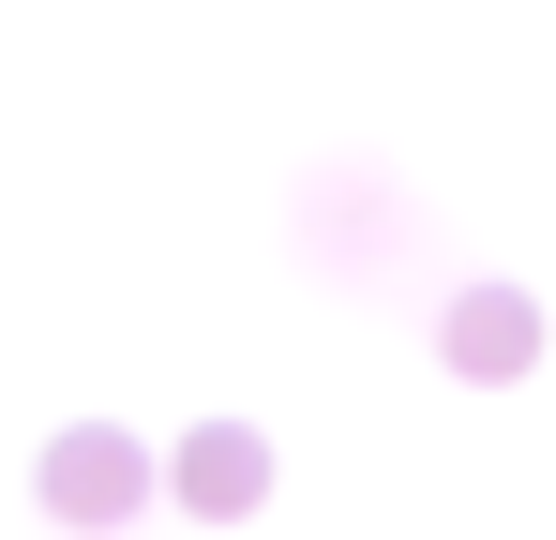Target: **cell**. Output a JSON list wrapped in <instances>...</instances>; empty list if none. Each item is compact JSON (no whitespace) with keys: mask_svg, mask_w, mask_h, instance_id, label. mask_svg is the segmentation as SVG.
Masks as SVG:
<instances>
[{"mask_svg":"<svg viewBox=\"0 0 556 540\" xmlns=\"http://www.w3.org/2000/svg\"><path fill=\"white\" fill-rule=\"evenodd\" d=\"M30 496H46V526L105 540V526H136V511L166 496V465L121 436V421H61V436H46V465H30Z\"/></svg>","mask_w":556,"mask_h":540,"instance_id":"6da1fadb","label":"cell"},{"mask_svg":"<svg viewBox=\"0 0 556 540\" xmlns=\"http://www.w3.org/2000/svg\"><path fill=\"white\" fill-rule=\"evenodd\" d=\"M166 496H181L195 526H241V511L271 496V436H256V421H195V436L166 450Z\"/></svg>","mask_w":556,"mask_h":540,"instance_id":"7a4b0ae2","label":"cell"},{"mask_svg":"<svg viewBox=\"0 0 556 540\" xmlns=\"http://www.w3.org/2000/svg\"><path fill=\"white\" fill-rule=\"evenodd\" d=\"M437 360L481 375V390H496V375H527V360H542V300H527V285H466L452 316H437Z\"/></svg>","mask_w":556,"mask_h":540,"instance_id":"3957f363","label":"cell"}]
</instances>
